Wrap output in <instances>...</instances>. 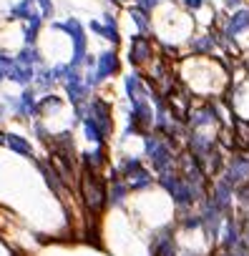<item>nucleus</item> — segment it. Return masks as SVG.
<instances>
[{
	"instance_id": "1",
	"label": "nucleus",
	"mask_w": 249,
	"mask_h": 256,
	"mask_svg": "<svg viewBox=\"0 0 249 256\" xmlns=\"http://www.w3.org/2000/svg\"><path fill=\"white\" fill-rule=\"evenodd\" d=\"M53 30H60V33H66L71 38V66L73 68H81L83 63H86L88 58V35H86V28H83V23L78 18H68L63 20V23H51Z\"/></svg>"
},
{
	"instance_id": "2",
	"label": "nucleus",
	"mask_w": 249,
	"mask_h": 256,
	"mask_svg": "<svg viewBox=\"0 0 249 256\" xmlns=\"http://www.w3.org/2000/svg\"><path fill=\"white\" fill-rule=\"evenodd\" d=\"M81 196H83V204L88 206V211L101 213L103 206L109 204V188H106V183H103V179L98 174L83 168V176H81Z\"/></svg>"
},
{
	"instance_id": "3",
	"label": "nucleus",
	"mask_w": 249,
	"mask_h": 256,
	"mask_svg": "<svg viewBox=\"0 0 249 256\" xmlns=\"http://www.w3.org/2000/svg\"><path fill=\"white\" fill-rule=\"evenodd\" d=\"M221 181L224 183H229L234 191L249 181V154H237L232 156V161L226 163L224 168V174H221Z\"/></svg>"
},
{
	"instance_id": "4",
	"label": "nucleus",
	"mask_w": 249,
	"mask_h": 256,
	"mask_svg": "<svg viewBox=\"0 0 249 256\" xmlns=\"http://www.w3.org/2000/svg\"><path fill=\"white\" fill-rule=\"evenodd\" d=\"M118 68H121V63H118V55L113 51L98 53V58H96V76H98V80H106V78L116 76Z\"/></svg>"
},
{
	"instance_id": "5",
	"label": "nucleus",
	"mask_w": 249,
	"mask_h": 256,
	"mask_svg": "<svg viewBox=\"0 0 249 256\" xmlns=\"http://www.w3.org/2000/svg\"><path fill=\"white\" fill-rule=\"evenodd\" d=\"M123 85H126V96H129L131 105L149 101V88H146V83L141 80V76H136V73L126 76V78H123Z\"/></svg>"
},
{
	"instance_id": "6",
	"label": "nucleus",
	"mask_w": 249,
	"mask_h": 256,
	"mask_svg": "<svg viewBox=\"0 0 249 256\" xmlns=\"http://www.w3.org/2000/svg\"><path fill=\"white\" fill-rule=\"evenodd\" d=\"M151 58V43L146 35H136L131 40V53H129V60L134 66H141V63H146Z\"/></svg>"
},
{
	"instance_id": "7",
	"label": "nucleus",
	"mask_w": 249,
	"mask_h": 256,
	"mask_svg": "<svg viewBox=\"0 0 249 256\" xmlns=\"http://www.w3.org/2000/svg\"><path fill=\"white\" fill-rule=\"evenodd\" d=\"M214 123H217L214 105H204V108L189 113V126L194 128V131H199V128H204V126H214Z\"/></svg>"
},
{
	"instance_id": "8",
	"label": "nucleus",
	"mask_w": 249,
	"mask_h": 256,
	"mask_svg": "<svg viewBox=\"0 0 249 256\" xmlns=\"http://www.w3.org/2000/svg\"><path fill=\"white\" fill-rule=\"evenodd\" d=\"M8 80H13L15 85H20V88H30L33 80H35V68H28V66L15 63V66L10 68V73H8Z\"/></svg>"
},
{
	"instance_id": "9",
	"label": "nucleus",
	"mask_w": 249,
	"mask_h": 256,
	"mask_svg": "<svg viewBox=\"0 0 249 256\" xmlns=\"http://www.w3.org/2000/svg\"><path fill=\"white\" fill-rule=\"evenodd\" d=\"M15 63L28 66V68H35V66H43V55H40V51L35 46H23L15 53Z\"/></svg>"
},
{
	"instance_id": "10",
	"label": "nucleus",
	"mask_w": 249,
	"mask_h": 256,
	"mask_svg": "<svg viewBox=\"0 0 249 256\" xmlns=\"http://www.w3.org/2000/svg\"><path fill=\"white\" fill-rule=\"evenodd\" d=\"M242 30H249V10H237V13L229 18V23H226L224 35L234 38V35L242 33Z\"/></svg>"
},
{
	"instance_id": "11",
	"label": "nucleus",
	"mask_w": 249,
	"mask_h": 256,
	"mask_svg": "<svg viewBox=\"0 0 249 256\" xmlns=\"http://www.w3.org/2000/svg\"><path fill=\"white\" fill-rule=\"evenodd\" d=\"M5 146L10 148V151L20 154V156L33 158V146H30L23 136H18V133H5Z\"/></svg>"
},
{
	"instance_id": "12",
	"label": "nucleus",
	"mask_w": 249,
	"mask_h": 256,
	"mask_svg": "<svg viewBox=\"0 0 249 256\" xmlns=\"http://www.w3.org/2000/svg\"><path fill=\"white\" fill-rule=\"evenodd\" d=\"M123 181H126L129 191H141V188H146V186H151V183H154V176L149 174L146 168H141V171H136V174L126 176Z\"/></svg>"
},
{
	"instance_id": "13",
	"label": "nucleus",
	"mask_w": 249,
	"mask_h": 256,
	"mask_svg": "<svg viewBox=\"0 0 249 256\" xmlns=\"http://www.w3.org/2000/svg\"><path fill=\"white\" fill-rule=\"evenodd\" d=\"M126 196H129L126 181H123V179H113V181H111V188H109V204L121 206L123 201H126Z\"/></svg>"
},
{
	"instance_id": "14",
	"label": "nucleus",
	"mask_w": 249,
	"mask_h": 256,
	"mask_svg": "<svg viewBox=\"0 0 249 256\" xmlns=\"http://www.w3.org/2000/svg\"><path fill=\"white\" fill-rule=\"evenodd\" d=\"M83 133H86V138L91 141V143H96V146H103V141H106V136H103V131L98 128V123L88 116L86 121H83Z\"/></svg>"
},
{
	"instance_id": "15",
	"label": "nucleus",
	"mask_w": 249,
	"mask_h": 256,
	"mask_svg": "<svg viewBox=\"0 0 249 256\" xmlns=\"http://www.w3.org/2000/svg\"><path fill=\"white\" fill-rule=\"evenodd\" d=\"M192 51L196 55H204V53H212L214 51V38L212 35H199L192 40Z\"/></svg>"
},
{
	"instance_id": "16",
	"label": "nucleus",
	"mask_w": 249,
	"mask_h": 256,
	"mask_svg": "<svg viewBox=\"0 0 249 256\" xmlns=\"http://www.w3.org/2000/svg\"><path fill=\"white\" fill-rule=\"evenodd\" d=\"M129 15H131V20L138 26V30H141L143 35H146V33L151 30V23H149V18H146V10H141V8L136 5V8H131V10H129Z\"/></svg>"
},
{
	"instance_id": "17",
	"label": "nucleus",
	"mask_w": 249,
	"mask_h": 256,
	"mask_svg": "<svg viewBox=\"0 0 249 256\" xmlns=\"http://www.w3.org/2000/svg\"><path fill=\"white\" fill-rule=\"evenodd\" d=\"M35 5H38V13L43 20H51L55 15V5L51 3V0H35Z\"/></svg>"
},
{
	"instance_id": "18",
	"label": "nucleus",
	"mask_w": 249,
	"mask_h": 256,
	"mask_svg": "<svg viewBox=\"0 0 249 256\" xmlns=\"http://www.w3.org/2000/svg\"><path fill=\"white\" fill-rule=\"evenodd\" d=\"M234 131H237V143L239 146H249V126L244 121H234Z\"/></svg>"
},
{
	"instance_id": "19",
	"label": "nucleus",
	"mask_w": 249,
	"mask_h": 256,
	"mask_svg": "<svg viewBox=\"0 0 249 256\" xmlns=\"http://www.w3.org/2000/svg\"><path fill=\"white\" fill-rule=\"evenodd\" d=\"M224 256H249V249L244 244H239V246H234L229 251H224Z\"/></svg>"
},
{
	"instance_id": "20",
	"label": "nucleus",
	"mask_w": 249,
	"mask_h": 256,
	"mask_svg": "<svg viewBox=\"0 0 249 256\" xmlns=\"http://www.w3.org/2000/svg\"><path fill=\"white\" fill-rule=\"evenodd\" d=\"M159 5V0H138V8L141 10H154Z\"/></svg>"
},
{
	"instance_id": "21",
	"label": "nucleus",
	"mask_w": 249,
	"mask_h": 256,
	"mask_svg": "<svg viewBox=\"0 0 249 256\" xmlns=\"http://www.w3.org/2000/svg\"><path fill=\"white\" fill-rule=\"evenodd\" d=\"M88 28H91L96 35H103V23H101V20H91V23H88Z\"/></svg>"
},
{
	"instance_id": "22",
	"label": "nucleus",
	"mask_w": 249,
	"mask_h": 256,
	"mask_svg": "<svg viewBox=\"0 0 249 256\" xmlns=\"http://www.w3.org/2000/svg\"><path fill=\"white\" fill-rule=\"evenodd\" d=\"M184 5L189 8V10H199L204 5V0H184Z\"/></svg>"
},
{
	"instance_id": "23",
	"label": "nucleus",
	"mask_w": 249,
	"mask_h": 256,
	"mask_svg": "<svg viewBox=\"0 0 249 256\" xmlns=\"http://www.w3.org/2000/svg\"><path fill=\"white\" fill-rule=\"evenodd\" d=\"M8 116V103L3 101V103H0V118H5Z\"/></svg>"
},
{
	"instance_id": "24",
	"label": "nucleus",
	"mask_w": 249,
	"mask_h": 256,
	"mask_svg": "<svg viewBox=\"0 0 249 256\" xmlns=\"http://www.w3.org/2000/svg\"><path fill=\"white\" fill-rule=\"evenodd\" d=\"M226 5H229V8H239L242 0H226Z\"/></svg>"
},
{
	"instance_id": "25",
	"label": "nucleus",
	"mask_w": 249,
	"mask_h": 256,
	"mask_svg": "<svg viewBox=\"0 0 249 256\" xmlns=\"http://www.w3.org/2000/svg\"><path fill=\"white\" fill-rule=\"evenodd\" d=\"M3 80H8V71H5L3 66H0V83H3Z\"/></svg>"
},
{
	"instance_id": "26",
	"label": "nucleus",
	"mask_w": 249,
	"mask_h": 256,
	"mask_svg": "<svg viewBox=\"0 0 249 256\" xmlns=\"http://www.w3.org/2000/svg\"><path fill=\"white\" fill-rule=\"evenodd\" d=\"M0 143H5V136L3 133H0Z\"/></svg>"
},
{
	"instance_id": "27",
	"label": "nucleus",
	"mask_w": 249,
	"mask_h": 256,
	"mask_svg": "<svg viewBox=\"0 0 249 256\" xmlns=\"http://www.w3.org/2000/svg\"><path fill=\"white\" fill-rule=\"evenodd\" d=\"M116 3H126V0H116Z\"/></svg>"
}]
</instances>
